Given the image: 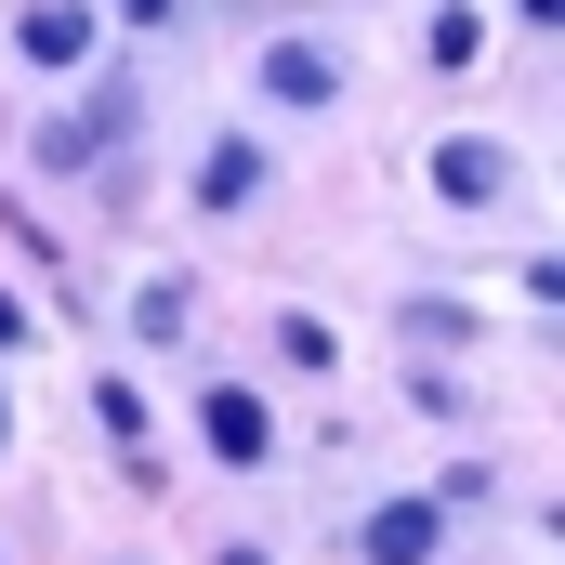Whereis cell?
I'll use <instances>...</instances> for the list:
<instances>
[{
	"instance_id": "obj_1",
	"label": "cell",
	"mask_w": 565,
	"mask_h": 565,
	"mask_svg": "<svg viewBox=\"0 0 565 565\" xmlns=\"http://www.w3.org/2000/svg\"><path fill=\"white\" fill-rule=\"evenodd\" d=\"M434 540H447V500H382L369 513V565H434Z\"/></svg>"
},
{
	"instance_id": "obj_2",
	"label": "cell",
	"mask_w": 565,
	"mask_h": 565,
	"mask_svg": "<svg viewBox=\"0 0 565 565\" xmlns=\"http://www.w3.org/2000/svg\"><path fill=\"white\" fill-rule=\"evenodd\" d=\"M264 93H277V106H329V93H342V53H329V40H277V53H264Z\"/></svg>"
},
{
	"instance_id": "obj_6",
	"label": "cell",
	"mask_w": 565,
	"mask_h": 565,
	"mask_svg": "<svg viewBox=\"0 0 565 565\" xmlns=\"http://www.w3.org/2000/svg\"><path fill=\"white\" fill-rule=\"evenodd\" d=\"M198 198H211V211H250V198H264V145H211Z\"/></svg>"
},
{
	"instance_id": "obj_10",
	"label": "cell",
	"mask_w": 565,
	"mask_h": 565,
	"mask_svg": "<svg viewBox=\"0 0 565 565\" xmlns=\"http://www.w3.org/2000/svg\"><path fill=\"white\" fill-rule=\"evenodd\" d=\"M132 13H171V0H132Z\"/></svg>"
},
{
	"instance_id": "obj_8",
	"label": "cell",
	"mask_w": 565,
	"mask_h": 565,
	"mask_svg": "<svg viewBox=\"0 0 565 565\" xmlns=\"http://www.w3.org/2000/svg\"><path fill=\"white\" fill-rule=\"evenodd\" d=\"M13 342H26V302H13V289H0V355H13Z\"/></svg>"
},
{
	"instance_id": "obj_9",
	"label": "cell",
	"mask_w": 565,
	"mask_h": 565,
	"mask_svg": "<svg viewBox=\"0 0 565 565\" xmlns=\"http://www.w3.org/2000/svg\"><path fill=\"white\" fill-rule=\"evenodd\" d=\"M513 13H540V26H553V13H565V0H513Z\"/></svg>"
},
{
	"instance_id": "obj_12",
	"label": "cell",
	"mask_w": 565,
	"mask_h": 565,
	"mask_svg": "<svg viewBox=\"0 0 565 565\" xmlns=\"http://www.w3.org/2000/svg\"><path fill=\"white\" fill-rule=\"evenodd\" d=\"M224 565H264V553H224Z\"/></svg>"
},
{
	"instance_id": "obj_7",
	"label": "cell",
	"mask_w": 565,
	"mask_h": 565,
	"mask_svg": "<svg viewBox=\"0 0 565 565\" xmlns=\"http://www.w3.org/2000/svg\"><path fill=\"white\" fill-rule=\"evenodd\" d=\"M93 422L119 434V447H145V395H132V382H106V395H93Z\"/></svg>"
},
{
	"instance_id": "obj_5",
	"label": "cell",
	"mask_w": 565,
	"mask_h": 565,
	"mask_svg": "<svg viewBox=\"0 0 565 565\" xmlns=\"http://www.w3.org/2000/svg\"><path fill=\"white\" fill-rule=\"evenodd\" d=\"M26 53H40V66H79V53H93V13H79V0H40V13H26Z\"/></svg>"
},
{
	"instance_id": "obj_11",
	"label": "cell",
	"mask_w": 565,
	"mask_h": 565,
	"mask_svg": "<svg viewBox=\"0 0 565 565\" xmlns=\"http://www.w3.org/2000/svg\"><path fill=\"white\" fill-rule=\"evenodd\" d=\"M0 447H13V408H0Z\"/></svg>"
},
{
	"instance_id": "obj_4",
	"label": "cell",
	"mask_w": 565,
	"mask_h": 565,
	"mask_svg": "<svg viewBox=\"0 0 565 565\" xmlns=\"http://www.w3.org/2000/svg\"><path fill=\"white\" fill-rule=\"evenodd\" d=\"M198 422H211V460H264V447H277V422H264V395H237V382H224V395H211Z\"/></svg>"
},
{
	"instance_id": "obj_3",
	"label": "cell",
	"mask_w": 565,
	"mask_h": 565,
	"mask_svg": "<svg viewBox=\"0 0 565 565\" xmlns=\"http://www.w3.org/2000/svg\"><path fill=\"white\" fill-rule=\"evenodd\" d=\"M434 184H447V198H460V211H487V198H500V184H513V158H500V145H434Z\"/></svg>"
}]
</instances>
